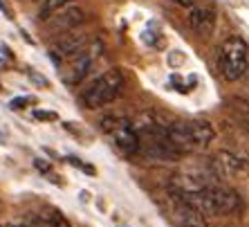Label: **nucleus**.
Segmentation results:
<instances>
[{"instance_id":"obj_11","label":"nucleus","mask_w":249,"mask_h":227,"mask_svg":"<svg viewBox=\"0 0 249 227\" xmlns=\"http://www.w3.org/2000/svg\"><path fill=\"white\" fill-rule=\"evenodd\" d=\"M218 160H220V164L225 167L227 171L231 175H245L249 171V167L243 162V160H238L236 155H231V153H227V151H222V153H218Z\"/></svg>"},{"instance_id":"obj_6","label":"nucleus","mask_w":249,"mask_h":227,"mask_svg":"<svg viewBox=\"0 0 249 227\" xmlns=\"http://www.w3.org/2000/svg\"><path fill=\"white\" fill-rule=\"evenodd\" d=\"M94 52H88V50H81L79 54L68 58V65L63 68V83L65 86H79L88 76V72L92 70L94 63Z\"/></svg>"},{"instance_id":"obj_15","label":"nucleus","mask_w":249,"mask_h":227,"mask_svg":"<svg viewBox=\"0 0 249 227\" xmlns=\"http://www.w3.org/2000/svg\"><path fill=\"white\" fill-rule=\"evenodd\" d=\"M36 119H43V122H54L56 119V113H47V111H34Z\"/></svg>"},{"instance_id":"obj_14","label":"nucleus","mask_w":249,"mask_h":227,"mask_svg":"<svg viewBox=\"0 0 249 227\" xmlns=\"http://www.w3.org/2000/svg\"><path fill=\"white\" fill-rule=\"evenodd\" d=\"M29 104H34V97H18V99H12V108L14 111H20L23 106H29Z\"/></svg>"},{"instance_id":"obj_4","label":"nucleus","mask_w":249,"mask_h":227,"mask_svg":"<svg viewBox=\"0 0 249 227\" xmlns=\"http://www.w3.org/2000/svg\"><path fill=\"white\" fill-rule=\"evenodd\" d=\"M83 20H86L83 9L65 5L45 18V29L50 34H63V32H72V29H74L76 25H81Z\"/></svg>"},{"instance_id":"obj_3","label":"nucleus","mask_w":249,"mask_h":227,"mask_svg":"<svg viewBox=\"0 0 249 227\" xmlns=\"http://www.w3.org/2000/svg\"><path fill=\"white\" fill-rule=\"evenodd\" d=\"M101 128L104 133L110 135L112 144L124 153V155H135L139 149V137H137V131H135L126 119H117V117H106L101 122Z\"/></svg>"},{"instance_id":"obj_2","label":"nucleus","mask_w":249,"mask_h":227,"mask_svg":"<svg viewBox=\"0 0 249 227\" xmlns=\"http://www.w3.org/2000/svg\"><path fill=\"white\" fill-rule=\"evenodd\" d=\"M249 47L240 36H229L220 47V72L227 81H238L247 70Z\"/></svg>"},{"instance_id":"obj_12","label":"nucleus","mask_w":249,"mask_h":227,"mask_svg":"<svg viewBox=\"0 0 249 227\" xmlns=\"http://www.w3.org/2000/svg\"><path fill=\"white\" fill-rule=\"evenodd\" d=\"M68 2H72V0H43V7H41V18L45 20L47 16L52 12H56V9H61V7H65Z\"/></svg>"},{"instance_id":"obj_17","label":"nucleus","mask_w":249,"mask_h":227,"mask_svg":"<svg viewBox=\"0 0 249 227\" xmlns=\"http://www.w3.org/2000/svg\"><path fill=\"white\" fill-rule=\"evenodd\" d=\"M0 12L5 14V16H7V18H12V12H9V7H7V5H5V2H2V0H0Z\"/></svg>"},{"instance_id":"obj_5","label":"nucleus","mask_w":249,"mask_h":227,"mask_svg":"<svg viewBox=\"0 0 249 227\" xmlns=\"http://www.w3.org/2000/svg\"><path fill=\"white\" fill-rule=\"evenodd\" d=\"M88 36L86 34H72V32H63L58 36V41H54L50 45V58L56 65H61L63 61H68L70 57L79 54L81 50H86Z\"/></svg>"},{"instance_id":"obj_1","label":"nucleus","mask_w":249,"mask_h":227,"mask_svg":"<svg viewBox=\"0 0 249 227\" xmlns=\"http://www.w3.org/2000/svg\"><path fill=\"white\" fill-rule=\"evenodd\" d=\"M124 90V75L119 70H108L94 79L81 93V104L86 108H101V106L115 101Z\"/></svg>"},{"instance_id":"obj_8","label":"nucleus","mask_w":249,"mask_h":227,"mask_svg":"<svg viewBox=\"0 0 249 227\" xmlns=\"http://www.w3.org/2000/svg\"><path fill=\"white\" fill-rule=\"evenodd\" d=\"M189 25L200 38H211L215 32V12L209 7H196L189 14Z\"/></svg>"},{"instance_id":"obj_9","label":"nucleus","mask_w":249,"mask_h":227,"mask_svg":"<svg viewBox=\"0 0 249 227\" xmlns=\"http://www.w3.org/2000/svg\"><path fill=\"white\" fill-rule=\"evenodd\" d=\"M173 221L178 223V227H207V216L193 209L191 205L182 203L180 198H175Z\"/></svg>"},{"instance_id":"obj_10","label":"nucleus","mask_w":249,"mask_h":227,"mask_svg":"<svg viewBox=\"0 0 249 227\" xmlns=\"http://www.w3.org/2000/svg\"><path fill=\"white\" fill-rule=\"evenodd\" d=\"M186 128H189V135H191V142H193V146H196V149L211 144V140L215 137L213 126H211L209 122H202V119L186 122Z\"/></svg>"},{"instance_id":"obj_7","label":"nucleus","mask_w":249,"mask_h":227,"mask_svg":"<svg viewBox=\"0 0 249 227\" xmlns=\"http://www.w3.org/2000/svg\"><path fill=\"white\" fill-rule=\"evenodd\" d=\"M209 193H211V200H213L215 214H233V211L240 207V196H238L233 189H227V187H220L215 182H209L207 185Z\"/></svg>"},{"instance_id":"obj_18","label":"nucleus","mask_w":249,"mask_h":227,"mask_svg":"<svg viewBox=\"0 0 249 227\" xmlns=\"http://www.w3.org/2000/svg\"><path fill=\"white\" fill-rule=\"evenodd\" d=\"M243 76H245V79H247V86H249V68H247V70H245V75H243Z\"/></svg>"},{"instance_id":"obj_13","label":"nucleus","mask_w":249,"mask_h":227,"mask_svg":"<svg viewBox=\"0 0 249 227\" xmlns=\"http://www.w3.org/2000/svg\"><path fill=\"white\" fill-rule=\"evenodd\" d=\"M236 115L240 119V124H243V128L249 133V104L247 101H243V99L236 101Z\"/></svg>"},{"instance_id":"obj_16","label":"nucleus","mask_w":249,"mask_h":227,"mask_svg":"<svg viewBox=\"0 0 249 227\" xmlns=\"http://www.w3.org/2000/svg\"><path fill=\"white\" fill-rule=\"evenodd\" d=\"M171 2H175V5H180V7H193L196 0H171Z\"/></svg>"}]
</instances>
